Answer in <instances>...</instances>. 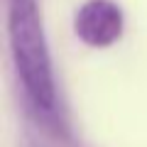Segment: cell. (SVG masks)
Instances as JSON below:
<instances>
[{"label": "cell", "instance_id": "cell-1", "mask_svg": "<svg viewBox=\"0 0 147 147\" xmlns=\"http://www.w3.org/2000/svg\"><path fill=\"white\" fill-rule=\"evenodd\" d=\"M7 44L25 96L39 113L57 110V79L37 0H7Z\"/></svg>", "mask_w": 147, "mask_h": 147}, {"label": "cell", "instance_id": "cell-2", "mask_svg": "<svg viewBox=\"0 0 147 147\" xmlns=\"http://www.w3.org/2000/svg\"><path fill=\"white\" fill-rule=\"evenodd\" d=\"M74 32L91 49H108L120 42L125 15L115 0H86L74 15Z\"/></svg>", "mask_w": 147, "mask_h": 147}]
</instances>
